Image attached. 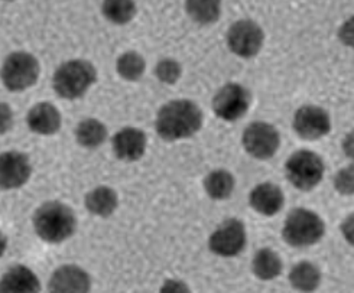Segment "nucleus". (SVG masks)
Wrapping results in <instances>:
<instances>
[{"label":"nucleus","instance_id":"1","mask_svg":"<svg viewBox=\"0 0 354 293\" xmlns=\"http://www.w3.org/2000/svg\"><path fill=\"white\" fill-rule=\"evenodd\" d=\"M204 115L200 106L191 100H174L158 111L155 129L160 139L176 142L200 132Z\"/></svg>","mask_w":354,"mask_h":293},{"label":"nucleus","instance_id":"2","mask_svg":"<svg viewBox=\"0 0 354 293\" xmlns=\"http://www.w3.org/2000/svg\"><path fill=\"white\" fill-rule=\"evenodd\" d=\"M34 229L41 240L59 244L74 236L77 230V217L68 205L51 201L37 209Z\"/></svg>","mask_w":354,"mask_h":293},{"label":"nucleus","instance_id":"3","mask_svg":"<svg viewBox=\"0 0 354 293\" xmlns=\"http://www.w3.org/2000/svg\"><path fill=\"white\" fill-rule=\"evenodd\" d=\"M97 81V71L87 59H71L61 64L54 73L53 87L57 95L66 100L83 97Z\"/></svg>","mask_w":354,"mask_h":293},{"label":"nucleus","instance_id":"4","mask_svg":"<svg viewBox=\"0 0 354 293\" xmlns=\"http://www.w3.org/2000/svg\"><path fill=\"white\" fill-rule=\"evenodd\" d=\"M326 234V224L321 217L307 208H295L288 214L282 237L292 247H308Z\"/></svg>","mask_w":354,"mask_h":293},{"label":"nucleus","instance_id":"5","mask_svg":"<svg viewBox=\"0 0 354 293\" xmlns=\"http://www.w3.org/2000/svg\"><path fill=\"white\" fill-rule=\"evenodd\" d=\"M41 74V65L38 59L24 51L12 53L6 57L2 70H0V78L3 86L13 93H19L35 86Z\"/></svg>","mask_w":354,"mask_h":293},{"label":"nucleus","instance_id":"6","mask_svg":"<svg viewBox=\"0 0 354 293\" xmlns=\"http://www.w3.org/2000/svg\"><path fill=\"white\" fill-rule=\"evenodd\" d=\"M286 178L297 189L311 191L324 178V162L319 155L302 149L289 156L285 165Z\"/></svg>","mask_w":354,"mask_h":293},{"label":"nucleus","instance_id":"7","mask_svg":"<svg viewBox=\"0 0 354 293\" xmlns=\"http://www.w3.org/2000/svg\"><path fill=\"white\" fill-rule=\"evenodd\" d=\"M265 44V32L254 21L241 19L227 30L229 50L240 58H253Z\"/></svg>","mask_w":354,"mask_h":293},{"label":"nucleus","instance_id":"8","mask_svg":"<svg viewBox=\"0 0 354 293\" xmlns=\"http://www.w3.org/2000/svg\"><path fill=\"white\" fill-rule=\"evenodd\" d=\"M245 151L256 159H270L275 156L281 146L279 132L266 122L250 123L241 136Z\"/></svg>","mask_w":354,"mask_h":293},{"label":"nucleus","instance_id":"9","mask_svg":"<svg viewBox=\"0 0 354 293\" xmlns=\"http://www.w3.org/2000/svg\"><path fill=\"white\" fill-rule=\"evenodd\" d=\"M252 103L250 91L237 83L223 86L213 99L216 116L226 122H236L243 117Z\"/></svg>","mask_w":354,"mask_h":293},{"label":"nucleus","instance_id":"10","mask_svg":"<svg viewBox=\"0 0 354 293\" xmlns=\"http://www.w3.org/2000/svg\"><path fill=\"white\" fill-rule=\"evenodd\" d=\"M210 250L221 257H234L246 247L245 224L237 218L224 221L208 240Z\"/></svg>","mask_w":354,"mask_h":293},{"label":"nucleus","instance_id":"11","mask_svg":"<svg viewBox=\"0 0 354 293\" xmlns=\"http://www.w3.org/2000/svg\"><path fill=\"white\" fill-rule=\"evenodd\" d=\"M292 126L301 139L318 140L330 133L331 120L324 108L307 104L297 110Z\"/></svg>","mask_w":354,"mask_h":293},{"label":"nucleus","instance_id":"12","mask_svg":"<svg viewBox=\"0 0 354 293\" xmlns=\"http://www.w3.org/2000/svg\"><path fill=\"white\" fill-rule=\"evenodd\" d=\"M32 175L29 158L18 151L0 155V188L18 189L24 187Z\"/></svg>","mask_w":354,"mask_h":293},{"label":"nucleus","instance_id":"13","mask_svg":"<svg viewBox=\"0 0 354 293\" xmlns=\"http://www.w3.org/2000/svg\"><path fill=\"white\" fill-rule=\"evenodd\" d=\"M115 155L124 162L139 160L147 152L148 138L136 127H123L115 135L113 140Z\"/></svg>","mask_w":354,"mask_h":293},{"label":"nucleus","instance_id":"14","mask_svg":"<svg viewBox=\"0 0 354 293\" xmlns=\"http://www.w3.org/2000/svg\"><path fill=\"white\" fill-rule=\"evenodd\" d=\"M90 287V274L75 265L61 266L53 273L50 281V290L58 293H84Z\"/></svg>","mask_w":354,"mask_h":293},{"label":"nucleus","instance_id":"15","mask_svg":"<svg viewBox=\"0 0 354 293\" xmlns=\"http://www.w3.org/2000/svg\"><path fill=\"white\" fill-rule=\"evenodd\" d=\"M28 127L30 132L42 136H53L61 129V113L51 103H38L28 113Z\"/></svg>","mask_w":354,"mask_h":293},{"label":"nucleus","instance_id":"16","mask_svg":"<svg viewBox=\"0 0 354 293\" xmlns=\"http://www.w3.org/2000/svg\"><path fill=\"white\" fill-rule=\"evenodd\" d=\"M249 202L252 208L257 211L259 214L266 217H273L283 208L285 197H283L282 189L278 185L272 182H265V184L257 185L250 192Z\"/></svg>","mask_w":354,"mask_h":293},{"label":"nucleus","instance_id":"17","mask_svg":"<svg viewBox=\"0 0 354 293\" xmlns=\"http://www.w3.org/2000/svg\"><path fill=\"white\" fill-rule=\"evenodd\" d=\"M41 290L37 274L26 266L10 267L0 279V292L3 293H35Z\"/></svg>","mask_w":354,"mask_h":293},{"label":"nucleus","instance_id":"18","mask_svg":"<svg viewBox=\"0 0 354 293\" xmlns=\"http://www.w3.org/2000/svg\"><path fill=\"white\" fill-rule=\"evenodd\" d=\"M119 205L118 192L109 187H97L86 195V208L90 214L107 218Z\"/></svg>","mask_w":354,"mask_h":293},{"label":"nucleus","instance_id":"19","mask_svg":"<svg viewBox=\"0 0 354 293\" xmlns=\"http://www.w3.org/2000/svg\"><path fill=\"white\" fill-rule=\"evenodd\" d=\"M75 139L86 149H95L107 139V127L97 119H84L75 129Z\"/></svg>","mask_w":354,"mask_h":293},{"label":"nucleus","instance_id":"20","mask_svg":"<svg viewBox=\"0 0 354 293\" xmlns=\"http://www.w3.org/2000/svg\"><path fill=\"white\" fill-rule=\"evenodd\" d=\"M289 283L295 290L314 292L321 283V272L314 263L301 262L289 273Z\"/></svg>","mask_w":354,"mask_h":293},{"label":"nucleus","instance_id":"21","mask_svg":"<svg viewBox=\"0 0 354 293\" xmlns=\"http://www.w3.org/2000/svg\"><path fill=\"white\" fill-rule=\"evenodd\" d=\"M189 18L200 25H212L220 19L221 0H185Z\"/></svg>","mask_w":354,"mask_h":293},{"label":"nucleus","instance_id":"22","mask_svg":"<svg viewBox=\"0 0 354 293\" xmlns=\"http://www.w3.org/2000/svg\"><path fill=\"white\" fill-rule=\"evenodd\" d=\"M282 260L278 253L270 249H262L253 258V273L261 281H273L282 272Z\"/></svg>","mask_w":354,"mask_h":293},{"label":"nucleus","instance_id":"23","mask_svg":"<svg viewBox=\"0 0 354 293\" xmlns=\"http://www.w3.org/2000/svg\"><path fill=\"white\" fill-rule=\"evenodd\" d=\"M204 189L213 200H227L234 189V178L226 169H216L205 176Z\"/></svg>","mask_w":354,"mask_h":293},{"label":"nucleus","instance_id":"24","mask_svg":"<svg viewBox=\"0 0 354 293\" xmlns=\"http://www.w3.org/2000/svg\"><path fill=\"white\" fill-rule=\"evenodd\" d=\"M102 10L109 22L126 25L135 18L138 8L135 0H103Z\"/></svg>","mask_w":354,"mask_h":293},{"label":"nucleus","instance_id":"25","mask_svg":"<svg viewBox=\"0 0 354 293\" xmlns=\"http://www.w3.org/2000/svg\"><path fill=\"white\" fill-rule=\"evenodd\" d=\"M116 70L123 79L135 83V81H139L143 77L145 71H147V62H145L140 54L135 51H129L119 57L116 62Z\"/></svg>","mask_w":354,"mask_h":293},{"label":"nucleus","instance_id":"26","mask_svg":"<svg viewBox=\"0 0 354 293\" xmlns=\"http://www.w3.org/2000/svg\"><path fill=\"white\" fill-rule=\"evenodd\" d=\"M155 75L158 77V79L160 83L164 84H175L183 75V67L178 61H175L172 58H165L160 59L156 64L155 68Z\"/></svg>","mask_w":354,"mask_h":293},{"label":"nucleus","instance_id":"27","mask_svg":"<svg viewBox=\"0 0 354 293\" xmlns=\"http://www.w3.org/2000/svg\"><path fill=\"white\" fill-rule=\"evenodd\" d=\"M353 165L339 171L334 178V188L342 195H351L354 191V173Z\"/></svg>","mask_w":354,"mask_h":293},{"label":"nucleus","instance_id":"28","mask_svg":"<svg viewBox=\"0 0 354 293\" xmlns=\"http://www.w3.org/2000/svg\"><path fill=\"white\" fill-rule=\"evenodd\" d=\"M13 127V110L6 103H0V135L8 133Z\"/></svg>","mask_w":354,"mask_h":293},{"label":"nucleus","instance_id":"29","mask_svg":"<svg viewBox=\"0 0 354 293\" xmlns=\"http://www.w3.org/2000/svg\"><path fill=\"white\" fill-rule=\"evenodd\" d=\"M160 292L172 293V292H188V286L180 281H167L165 285L160 287Z\"/></svg>","mask_w":354,"mask_h":293},{"label":"nucleus","instance_id":"30","mask_svg":"<svg viewBox=\"0 0 354 293\" xmlns=\"http://www.w3.org/2000/svg\"><path fill=\"white\" fill-rule=\"evenodd\" d=\"M342 230H343V234L346 237V240L353 244V216H350L342 225Z\"/></svg>","mask_w":354,"mask_h":293},{"label":"nucleus","instance_id":"31","mask_svg":"<svg viewBox=\"0 0 354 293\" xmlns=\"http://www.w3.org/2000/svg\"><path fill=\"white\" fill-rule=\"evenodd\" d=\"M6 249H8V238L2 231H0V257L5 254Z\"/></svg>","mask_w":354,"mask_h":293},{"label":"nucleus","instance_id":"32","mask_svg":"<svg viewBox=\"0 0 354 293\" xmlns=\"http://www.w3.org/2000/svg\"><path fill=\"white\" fill-rule=\"evenodd\" d=\"M5 2H13V0H5Z\"/></svg>","mask_w":354,"mask_h":293}]
</instances>
